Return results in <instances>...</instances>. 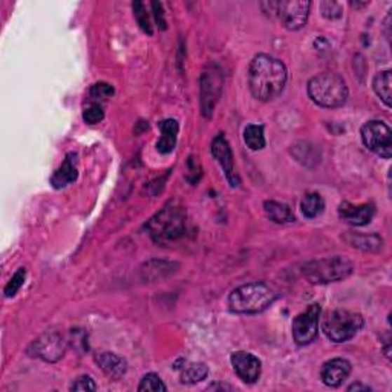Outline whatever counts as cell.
Returning a JSON list of instances; mask_svg holds the SVG:
<instances>
[{"instance_id":"2","label":"cell","mask_w":392,"mask_h":392,"mask_svg":"<svg viewBox=\"0 0 392 392\" xmlns=\"http://www.w3.org/2000/svg\"><path fill=\"white\" fill-rule=\"evenodd\" d=\"M278 295L262 282L245 283L235 288L229 296V306L238 314H257L265 311Z\"/></svg>"},{"instance_id":"7","label":"cell","mask_w":392,"mask_h":392,"mask_svg":"<svg viewBox=\"0 0 392 392\" xmlns=\"http://www.w3.org/2000/svg\"><path fill=\"white\" fill-rule=\"evenodd\" d=\"M360 135L365 147H368L371 152L385 160L392 156V132L388 124L379 120L368 121L362 126Z\"/></svg>"},{"instance_id":"29","label":"cell","mask_w":392,"mask_h":392,"mask_svg":"<svg viewBox=\"0 0 392 392\" xmlns=\"http://www.w3.org/2000/svg\"><path fill=\"white\" fill-rule=\"evenodd\" d=\"M103 119H104V111L98 103H93L90 106H88L85 112H83V120H85V123L88 124H98L103 121Z\"/></svg>"},{"instance_id":"4","label":"cell","mask_w":392,"mask_h":392,"mask_svg":"<svg viewBox=\"0 0 392 392\" xmlns=\"http://www.w3.org/2000/svg\"><path fill=\"white\" fill-rule=\"evenodd\" d=\"M354 270L353 262L344 256H331L316 259L304 265V276L311 283H331L351 276Z\"/></svg>"},{"instance_id":"30","label":"cell","mask_w":392,"mask_h":392,"mask_svg":"<svg viewBox=\"0 0 392 392\" xmlns=\"http://www.w3.org/2000/svg\"><path fill=\"white\" fill-rule=\"evenodd\" d=\"M71 391H97L95 381L89 375H80L79 379H75L72 381V385L69 386Z\"/></svg>"},{"instance_id":"15","label":"cell","mask_w":392,"mask_h":392,"mask_svg":"<svg viewBox=\"0 0 392 392\" xmlns=\"http://www.w3.org/2000/svg\"><path fill=\"white\" fill-rule=\"evenodd\" d=\"M349 374H351V363L345 358H332L322 366L320 379L323 385L339 388L349 377Z\"/></svg>"},{"instance_id":"16","label":"cell","mask_w":392,"mask_h":392,"mask_svg":"<svg viewBox=\"0 0 392 392\" xmlns=\"http://www.w3.org/2000/svg\"><path fill=\"white\" fill-rule=\"evenodd\" d=\"M77 158V154L66 155L65 161L62 163L60 168L54 172L51 178V184L54 189H63L68 184H72V182L79 178Z\"/></svg>"},{"instance_id":"11","label":"cell","mask_w":392,"mask_h":392,"mask_svg":"<svg viewBox=\"0 0 392 392\" xmlns=\"http://www.w3.org/2000/svg\"><path fill=\"white\" fill-rule=\"evenodd\" d=\"M222 89V72L212 65L201 77V111L205 119H210Z\"/></svg>"},{"instance_id":"28","label":"cell","mask_w":392,"mask_h":392,"mask_svg":"<svg viewBox=\"0 0 392 392\" xmlns=\"http://www.w3.org/2000/svg\"><path fill=\"white\" fill-rule=\"evenodd\" d=\"M114 88L109 83H104V81H100L95 83V85L90 86L89 89V97L93 100H107L114 95Z\"/></svg>"},{"instance_id":"23","label":"cell","mask_w":392,"mask_h":392,"mask_svg":"<svg viewBox=\"0 0 392 392\" xmlns=\"http://www.w3.org/2000/svg\"><path fill=\"white\" fill-rule=\"evenodd\" d=\"M244 143L250 150H261L265 147V135L262 124H248L244 129Z\"/></svg>"},{"instance_id":"6","label":"cell","mask_w":392,"mask_h":392,"mask_svg":"<svg viewBox=\"0 0 392 392\" xmlns=\"http://www.w3.org/2000/svg\"><path fill=\"white\" fill-rule=\"evenodd\" d=\"M363 318L358 313L348 310H337L328 314L323 320L322 330L331 342L334 344H344L351 340L358 331L363 328Z\"/></svg>"},{"instance_id":"19","label":"cell","mask_w":392,"mask_h":392,"mask_svg":"<svg viewBox=\"0 0 392 392\" xmlns=\"http://www.w3.org/2000/svg\"><path fill=\"white\" fill-rule=\"evenodd\" d=\"M346 243L358 250H363V252H379L383 247V239L375 235V233H353L346 231V235L344 238Z\"/></svg>"},{"instance_id":"26","label":"cell","mask_w":392,"mask_h":392,"mask_svg":"<svg viewBox=\"0 0 392 392\" xmlns=\"http://www.w3.org/2000/svg\"><path fill=\"white\" fill-rule=\"evenodd\" d=\"M138 391L140 392H161V391H168V386L164 385L160 375L150 372L141 379L140 385H138Z\"/></svg>"},{"instance_id":"22","label":"cell","mask_w":392,"mask_h":392,"mask_svg":"<svg viewBox=\"0 0 392 392\" xmlns=\"http://www.w3.org/2000/svg\"><path fill=\"white\" fill-rule=\"evenodd\" d=\"M325 208V201L323 198L319 194H306L302 199V203H300V210H302L304 216L308 219H313L316 216H319Z\"/></svg>"},{"instance_id":"17","label":"cell","mask_w":392,"mask_h":392,"mask_svg":"<svg viewBox=\"0 0 392 392\" xmlns=\"http://www.w3.org/2000/svg\"><path fill=\"white\" fill-rule=\"evenodd\" d=\"M95 362L107 377H111L114 380L121 379L128 371L126 360L114 353H100L95 357Z\"/></svg>"},{"instance_id":"1","label":"cell","mask_w":392,"mask_h":392,"mask_svg":"<svg viewBox=\"0 0 392 392\" xmlns=\"http://www.w3.org/2000/svg\"><path fill=\"white\" fill-rule=\"evenodd\" d=\"M288 72L279 58L257 54L248 68V88L255 98L271 102L278 98L287 86Z\"/></svg>"},{"instance_id":"27","label":"cell","mask_w":392,"mask_h":392,"mask_svg":"<svg viewBox=\"0 0 392 392\" xmlns=\"http://www.w3.org/2000/svg\"><path fill=\"white\" fill-rule=\"evenodd\" d=\"M25 279H27V270L25 269H19L13 274V278L8 282V285L5 287V296L6 297H13L15 296V293L23 287Z\"/></svg>"},{"instance_id":"14","label":"cell","mask_w":392,"mask_h":392,"mask_svg":"<svg viewBox=\"0 0 392 392\" xmlns=\"http://www.w3.org/2000/svg\"><path fill=\"white\" fill-rule=\"evenodd\" d=\"M375 215V207L374 204H351L348 201H344L339 205V218L351 225H362L370 224Z\"/></svg>"},{"instance_id":"8","label":"cell","mask_w":392,"mask_h":392,"mask_svg":"<svg viewBox=\"0 0 392 392\" xmlns=\"http://www.w3.org/2000/svg\"><path fill=\"white\" fill-rule=\"evenodd\" d=\"M320 305L311 304L293 320V339L299 346L310 345L319 336Z\"/></svg>"},{"instance_id":"21","label":"cell","mask_w":392,"mask_h":392,"mask_svg":"<svg viewBox=\"0 0 392 392\" xmlns=\"http://www.w3.org/2000/svg\"><path fill=\"white\" fill-rule=\"evenodd\" d=\"M372 89L377 97L381 100L386 107L392 106V93H391V71H381L375 75L372 80Z\"/></svg>"},{"instance_id":"13","label":"cell","mask_w":392,"mask_h":392,"mask_svg":"<svg viewBox=\"0 0 392 392\" xmlns=\"http://www.w3.org/2000/svg\"><path fill=\"white\" fill-rule=\"evenodd\" d=\"M212 155L216 158V161L221 164V168L225 173V177H227L230 186L236 187L239 184V177L235 170V164H233L231 147L224 135H218L213 140Z\"/></svg>"},{"instance_id":"32","label":"cell","mask_w":392,"mask_h":392,"mask_svg":"<svg viewBox=\"0 0 392 392\" xmlns=\"http://www.w3.org/2000/svg\"><path fill=\"white\" fill-rule=\"evenodd\" d=\"M150 6H152L154 18H155V22H156V25H158V28H160V29H165V28H168V23H165V19H164L163 5H161V4H158V2H152V4H150Z\"/></svg>"},{"instance_id":"18","label":"cell","mask_w":392,"mask_h":392,"mask_svg":"<svg viewBox=\"0 0 392 392\" xmlns=\"http://www.w3.org/2000/svg\"><path fill=\"white\" fill-rule=\"evenodd\" d=\"M158 128H160L161 137H160V140H158L156 149L160 154L168 155V154L173 152L175 146H177L180 124L177 120L169 119V120H163L160 124H158Z\"/></svg>"},{"instance_id":"25","label":"cell","mask_w":392,"mask_h":392,"mask_svg":"<svg viewBox=\"0 0 392 392\" xmlns=\"http://www.w3.org/2000/svg\"><path fill=\"white\" fill-rule=\"evenodd\" d=\"M133 8V15L140 25V28L143 29L146 34L152 36L154 34V28H152V22L149 19V13H147V6L143 2H133L132 5Z\"/></svg>"},{"instance_id":"9","label":"cell","mask_w":392,"mask_h":392,"mask_svg":"<svg viewBox=\"0 0 392 392\" xmlns=\"http://www.w3.org/2000/svg\"><path fill=\"white\" fill-rule=\"evenodd\" d=\"M311 2L305 0H282L278 2L276 18L281 20L282 27L290 31H297L304 28L310 14Z\"/></svg>"},{"instance_id":"24","label":"cell","mask_w":392,"mask_h":392,"mask_svg":"<svg viewBox=\"0 0 392 392\" xmlns=\"http://www.w3.org/2000/svg\"><path fill=\"white\" fill-rule=\"evenodd\" d=\"M208 375V368L204 363H189L186 368L182 366L181 371V383L186 385H195L198 381H203Z\"/></svg>"},{"instance_id":"5","label":"cell","mask_w":392,"mask_h":392,"mask_svg":"<svg viewBox=\"0 0 392 392\" xmlns=\"http://www.w3.org/2000/svg\"><path fill=\"white\" fill-rule=\"evenodd\" d=\"M147 230L150 236L158 244L173 243L178 238L184 235L186 230V218L180 208L165 207L163 212L154 216L147 224Z\"/></svg>"},{"instance_id":"12","label":"cell","mask_w":392,"mask_h":392,"mask_svg":"<svg viewBox=\"0 0 392 392\" xmlns=\"http://www.w3.org/2000/svg\"><path fill=\"white\" fill-rule=\"evenodd\" d=\"M230 362L233 370L238 374V377L248 385H253L261 377L262 363L256 356L245 353V351H236L230 357Z\"/></svg>"},{"instance_id":"10","label":"cell","mask_w":392,"mask_h":392,"mask_svg":"<svg viewBox=\"0 0 392 392\" xmlns=\"http://www.w3.org/2000/svg\"><path fill=\"white\" fill-rule=\"evenodd\" d=\"M66 342L57 331H46L32 342L29 353L45 362H58L65 356Z\"/></svg>"},{"instance_id":"33","label":"cell","mask_w":392,"mask_h":392,"mask_svg":"<svg viewBox=\"0 0 392 392\" xmlns=\"http://www.w3.org/2000/svg\"><path fill=\"white\" fill-rule=\"evenodd\" d=\"M348 391H349V392H351V391H370V388L360 385V383H354V385L348 386Z\"/></svg>"},{"instance_id":"3","label":"cell","mask_w":392,"mask_h":392,"mask_svg":"<svg viewBox=\"0 0 392 392\" xmlns=\"http://www.w3.org/2000/svg\"><path fill=\"white\" fill-rule=\"evenodd\" d=\"M308 95L320 107H340L348 100V86L345 80L337 74L323 72L316 75L308 83Z\"/></svg>"},{"instance_id":"31","label":"cell","mask_w":392,"mask_h":392,"mask_svg":"<svg viewBox=\"0 0 392 392\" xmlns=\"http://www.w3.org/2000/svg\"><path fill=\"white\" fill-rule=\"evenodd\" d=\"M320 10L327 19H339L342 15V5L337 2H322Z\"/></svg>"},{"instance_id":"20","label":"cell","mask_w":392,"mask_h":392,"mask_svg":"<svg viewBox=\"0 0 392 392\" xmlns=\"http://www.w3.org/2000/svg\"><path fill=\"white\" fill-rule=\"evenodd\" d=\"M265 215L269 216V219L274 224H291L296 221V216L291 210L290 205L278 203V201H265L264 203Z\"/></svg>"}]
</instances>
